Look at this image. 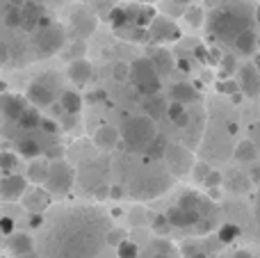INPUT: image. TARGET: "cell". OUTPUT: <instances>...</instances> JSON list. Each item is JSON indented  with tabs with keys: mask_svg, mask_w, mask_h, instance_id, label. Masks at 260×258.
I'll return each instance as SVG.
<instances>
[{
	"mask_svg": "<svg viewBox=\"0 0 260 258\" xmlns=\"http://www.w3.org/2000/svg\"><path fill=\"white\" fill-rule=\"evenodd\" d=\"M208 27H210L212 37H217V39L235 41L238 35H242L244 30H251V21L244 12H238L233 7H219L210 14Z\"/></svg>",
	"mask_w": 260,
	"mask_h": 258,
	"instance_id": "1",
	"label": "cell"
},
{
	"mask_svg": "<svg viewBox=\"0 0 260 258\" xmlns=\"http://www.w3.org/2000/svg\"><path fill=\"white\" fill-rule=\"evenodd\" d=\"M121 140L130 151H146L151 142L157 137L155 119L148 114H135V117L123 119L121 123Z\"/></svg>",
	"mask_w": 260,
	"mask_h": 258,
	"instance_id": "2",
	"label": "cell"
},
{
	"mask_svg": "<svg viewBox=\"0 0 260 258\" xmlns=\"http://www.w3.org/2000/svg\"><path fill=\"white\" fill-rule=\"evenodd\" d=\"M96 251H99V236L73 227L64 236L59 254H62V258H91Z\"/></svg>",
	"mask_w": 260,
	"mask_h": 258,
	"instance_id": "3",
	"label": "cell"
},
{
	"mask_svg": "<svg viewBox=\"0 0 260 258\" xmlns=\"http://www.w3.org/2000/svg\"><path fill=\"white\" fill-rule=\"evenodd\" d=\"M130 80L135 89L144 96H153L160 91V71L155 69L151 57H139L130 64Z\"/></svg>",
	"mask_w": 260,
	"mask_h": 258,
	"instance_id": "4",
	"label": "cell"
},
{
	"mask_svg": "<svg viewBox=\"0 0 260 258\" xmlns=\"http://www.w3.org/2000/svg\"><path fill=\"white\" fill-rule=\"evenodd\" d=\"M67 44V30H64L59 23H46V25L37 27L35 30V53L39 57H50V55H57L59 50Z\"/></svg>",
	"mask_w": 260,
	"mask_h": 258,
	"instance_id": "5",
	"label": "cell"
},
{
	"mask_svg": "<svg viewBox=\"0 0 260 258\" xmlns=\"http://www.w3.org/2000/svg\"><path fill=\"white\" fill-rule=\"evenodd\" d=\"M44 185L50 195H67L73 185V169L64 160H55L53 165H48V178H46Z\"/></svg>",
	"mask_w": 260,
	"mask_h": 258,
	"instance_id": "6",
	"label": "cell"
},
{
	"mask_svg": "<svg viewBox=\"0 0 260 258\" xmlns=\"http://www.w3.org/2000/svg\"><path fill=\"white\" fill-rule=\"evenodd\" d=\"M25 101L32 103L35 108H50V105L57 101L55 85H48L46 80L30 82V85H27V91H25Z\"/></svg>",
	"mask_w": 260,
	"mask_h": 258,
	"instance_id": "7",
	"label": "cell"
},
{
	"mask_svg": "<svg viewBox=\"0 0 260 258\" xmlns=\"http://www.w3.org/2000/svg\"><path fill=\"white\" fill-rule=\"evenodd\" d=\"M27 178L18 176V174H7L0 178V199L3 201H16L25 195Z\"/></svg>",
	"mask_w": 260,
	"mask_h": 258,
	"instance_id": "8",
	"label": "cell"
},
{
	"mask_svg": "<svg viewBox=\"0 0 260 258\" xmlns=\"http://www.w3.org/2000/svg\"><path fill=\"white\" fill-rule=\"evenodd\" d=\"M203 215L194 208H187V206H174V208L167 213V219L174 229H189V227H197V222L201 219Z\"/></svg>",
	"mask_w": 260,
	"mask_h": 258,
	"instance_id": "9",
	"label": "cell"
},
{
	"mask_svg": "<svg viewBox=\"0 0 260 258\" xmlns=\"http://www.w3.org/2000/svg\"><path fill=\"white\" fill-rule=\"evenodd\" d=\"M91 73H94V67H91V62L89 59H85V57L71 59L69 67H67V78L78 87L87 85V82L91 80Z\"/></svg>",
	"mask_w": 260,
	"mask_h": 258,
	"instance_id": "10",
	"label": "cell"
},
{
	"mask_svg": "<svg viewBox=\"0 0 260 258\" xmlns=\"http://www.w3.org/2000/svg\"><path fill=\"white\" fill-rule=\"evenodd\" d=\"M165 155L171 165V172L178 174V176H183V174H187L189 169H192V155H189V151L183 149V146H167Z\"/></svg>",
	"mask_w": 260,
	"mask_h": 258,
	"instance_id": "11",
	"label": "cell"
},
{
	"mask_svg": "<svg viewBox=\"0 0 260 258\" xmlns=\"http://www.w3.org/2000/svg\"><path fill=\"white\" fill-rule=\"evenodd\" d=\"M119 142H121V131L110 126V123L101 126L94 135V144H96V149H101V151H114Z\"/></svg>",
	"mask_w": 260,
	"mask_h": 258,
	"instance_id": "12",
	"label": "cell"
},
{
	"mask_svg": "<svg viewBox=\"0 0 260 258\" xmlns=\"http://www.w3.org/2000/svg\"><path fill=\"white\" fill-rule=\"evenodd\" d=\"M25 110H27V105L23 99H18V96H14V94H0V112H3L9 121H18Z\"/></svg>",
	"mask_w": 260,
	"mask_h": 258,
	"instance_id": "13",
	"label": "cell"
},
{
	"mask_svg": "<svg viewBox=\"0 0 260 258\" xmlns=\"http://www.w3.org/2000/svg\"><path fill=\"white\" fill-rule=\"evenodd\" d=\"M240 89L247 96H258L260 94V73L253 64L240 69Z\"/></svg>",
	"mask_w": 260,
	"mask_h": 258,
	"instance_id": "14",
	"label": "cell"
},
{
	"mask_svg": "<svg viewBox=\"0 0 260 258\" xmlns=\"http://www.w3.org/2000/svg\"><path fill=\"white\" fill-rule=\"evenodd\" d=\"M44 18V7L39 3H25L23 5V23H21V30L25 32H35L37 27L41 25Z\"/></svg>",
	"mask_w": 260,
	"mask_h": 258,
	"instance_id": "15",
	"label": "cell"
},
{
	"mask_svg": "<svg viewBox=\"0 0 260 258\" xmlns=\"http://www.w3.org/2000/svg\"><path fill=\"white\" fill-rule=\"evenodd\" d=\"M9 251L14 256H27L35 251V240H32L27 233H12L9 236Z\"/></svg>",
	"mask_w": 260,
	"mask_h": 258,
	"instance_id": "16",
	"label": "cell"
},
{
	"mask_svg": "<svg viewBox=\"0 0 260 258\" xmlns=\"http://www.w3.org/2000/svg\"><path fill=\"white\" fill-rule=\"evenodd\" d=\"M178 35L176 25L167 18H153L151 23V39H157V41H165V39H171V37Z\"/></svg>",
	"mask_w": 260,
	"mask_h": 258,
	"instance_id": "17",
	"label": "cell"
},
{
	"mask_svg": "<svg viewBox=\"0 0 260 258\" xmlns=\"http://www.w3.org/2000/svg\"><path fill=\"white\" fill-rule=\"evenodd\" d=\"M48 204H50V197H48V192L46 190H41V187H37L32 195H27L25 197V208L30 210V213H41V210H46L48 208Z\"/></svg>",
	"mask_w": 260,
	"mask_h": 258,
	"instance_id": "18",
	"label": "cell"
},
{
	"mask_svg": "<svg viewBox=\"0 0 260 258\" xmlns=\"http://www.w3.org/2000/svg\"><path fill=\"white\" fill-rule=\"evenodd\" d=\"M171 101H176V103H194L197 101V89H194L189 82H176L174 87H171Z\"/></svg>",
	"mask_w": 260,
	"mask_h": 258,
	"instance_id": "19",
	"label": "cell"
},
{
	"mask_svg": "<svg viewBox=\"0 0 260 258\" xmlns=\"http://www.w3.org/2000/svg\"><path fill=\"white\" fill-rule=\"evenodd\" d=\"M256 44H258V39L251 30H244L242 35H238V39L233 41V46L238 48V53H242V55H251L253 50H256Z\"/></svg>",
	"mask_w": 260,
	"mask_h": 258,
	"instance_id": "20",
	"label": "cell"
},
{
	"mask_svg": "<svg viewBox=\"0 0 260 258\" xmlns=\"http://www.w3.org/2000/svg\"><path fill=\"white\" fill-rule=\"evenodd\" d=\"M59 105H62L64 112L69 114H78L82 110V99L78 91H64L62 96H59Z\"/></svg>",
	"mask_w": 260,
	"mask_h": 258,
	"instance_id": "21",
	"label": "cell"
},
{
	"mask_svg": "<svg viewBox=\"0 0 260 258\" xmlns=\"http://www.w3.org/2000/svg\"><path fill=\"white\" fill-rule=\"evenodd\" d=\"M46 178H48V165L35 158V163L27 167V181H32L35 185H44Z\"/></svg>",
	"mask_w": 260,
	"mask_h": 258,
	"instance_id": "22",
	"label": "cell"
},
{
	"mask_svg": "<svg viewBox=\"0 0 260 258\" xmlns=\"http://www.w3.org/2000/svg\"><path fill=\"white\" fill-rule=\"evenodd\" d=\"M256 155H258V146L253 142H240L238 149H235V158L240 163H251V160H256Z\"/></svg>",
	"mask_w": 260,
	"mask_h": 258,
	"instance_id": "23",
	"label": "cell"
},
{
	"mask_svg": "<svg viewBox=\"0 0 260 258\" xmlns=\"http://www.w3.org/2000/svg\"><path fill=\"white\" fill-rule=\"evenodd\" d=\"M16 149H18V153L23 155V158H39L41 155V146H39V142L37 140H21L16 144Z\"/></svg>",
	"mask_w": 260,
	"mask_h": 258,
	"instance_id": "24",
	"label": "cell"
},
{
	"mask_svg": "<svg viewBox=\"0 0 260 258\" xmlns=\"http://www.w3.org/2000/svg\"><path fill=\"white\" fill-rule=\"evenodd\" d=\"M167 114H169V119L176 123V126H185L187 123V119H189V114L185 112V105L183 103H171L169 108H167Z\"/></svg>",
	"mask_w": 260,
	"mask_h": 258,
	"instance_id": "25",
	"label": "cell"
},
{
	"mask_svg": "<svg viewBox=\"0 0 260 258\" xmlns=\"http://www.w3.org/2000/svg\"><path fill=\"white\" fill-rule=\"evenodd\" d=\"M18 123H21L23 128H39L41 126V114H39V108H27L25 112L21 114V119H18Z\"/></svg>",
	"mask_w": 260,
	"mask_h": 258,
	"instance_id": "26",
	"label": "cell"
},
{
	"mask_svg": "<svg viewBox=\"0 0 260 258\" xmlns=\"http://www.w3.org/2000/svg\"><path fill=\"white\" fill-rule=\"evenodd\" d=\"M153 64H155V69L160 71V76H165V73L171 71V67H174V62H171V55L167 53V50H157V53H153Z\"/></svg>",
	"mask_w": 260,
	"mask_h": 258,
	"instance_id": "27",
	"label": "cell"
},
{
	"mask_svg": "<svg viewBox=\"0 0 260 258\" xmlns=\"http://www.w3.org/2000/svg\"><path fill=\"white\" fill-rule=\"evenodd\" d=\"M240 227L238 224H233V222H226L224 227L219 229V240L224 242V245H231V242H235L240 238Z\"/></svg>",
	"mask_w": 260,
	"mask_h": 258,
	"instance_id": "28",
	"label": "cell"
},
{
	"mask_svg": "<svg viewBox=\"0 0 260 258\" xmlns=\"http://www.w3.org/2000/svg\"><path fill=\"white\" fill-rule=\"evenodd\" d=\"M5 23H7V27H21V23H23V5H12V7L7 9V14H5Z\"/></svg>",
	"mask_w": 260,
	"mask_h": 258,
	"instance_id": "29",
	"label": "cell"
},
{
	"mask_svg": "<svg viewBox=\"0 0 260 258\" xmlns=\"http://www.w3.org/2000/svg\"><path fill=\"white\" fill-rule=\"evenodd\" d=\"M144 112H146L148 117H153V119L162 114V101L157 99V94L146 96V101H144Z\"/></svg>",
	"mask_w": 260,
	"mask_h": 258,
	"instance_id": "30",
	"label": "cell"
},
{
	"mask_svg": "<svg viewBox=\"0 0 260 258\" xmlns=\"http://www.w3.org/2000/svg\"><path fill=\"white\" fill-rule=\"evenodd\" d=\"M117 254L119 258H137L139 256V247L133 240H121L117 245Z\"/></svg>",
	"mask_w": 260,
	"mask_h": 258,
	"instance_id": "31",
	"label": "cell"
},
{
	"mask_svg": "<svg viewBox=\"0 0 260 258\" xmlns=\"http://www.w3.org/2000/svg\"><path fill=\"white\" fill-rule=\"evenodd\" d=\"M110 21H112V25H114V27L126 25V21H128V12H126V9H112V12H110Z\"/></svg>",
	"mask_w": 260,
	"mask_h": 258,
	"instance_id": "32",
	"label": "cell"
},
{
	"mask_svg": "<svg viewBox=\"0 0 260 258\" xmlns=\"http://www.w3.org/2000/svg\"><path fill=\"white\" fill-rule=\"evenodd\" d=\"M14 167H16V155L7 153V151L0 153V169H3V172H12Z\"/></svg>",
	"mask_w": 260,
	"mask_h": 258,
	"instance_id": "33",
	"label": "cell"
},
{
	"mask_svg": "<svg viewBox=\"0 0 260 258\" xmlns=\"http://www.w3.org/2000/svg\"><path fill=\"white\" fill-rule=\"evenodd\" d=\"M169 229H171V224H169V219H167V215H160V217H155V222H153V231H155L157 236H165Z\"/></svg>",
	"mask_w": 260,
	"mask_h": 258,
	"instance_id": "34",
	"label": "cell"
},
{
	"mask_svg": "<svg viewBox=\"0 0 260 258\" xmlns=\"http://www.w3.org/2000/svg\"><path fill=\"white\" fill-rule=\"evenodd\" d=\"M16 231V222L12 217H0V233L3 236H12Z\"/></svg>",
	"mask_w": 260,
	"mask_h": 258,
	"instance_id": "35",
	"label": "cell"
},
{
	"mask_svg": "<svg viewBox=\"0 0 260 258\" xmlns=\"http://www.w3.org/2000/svg\"><path fill=\"white\" fill-rule=\"evenodd\" d=\"M151 258H176V256L171 254V247L169 245H160V242H157V249L153 251Z\"/></svg>",
	"mask_w": 260,
	"mask_h": 258,
	"instance_id": "36",
	"label": "cell"
},
{
	"mask_svg": "<svg viewBox=\"0 0 260 258\" xmlns=\"http://www.w3.org/2000/svg\"><path fill=\"white\" fill-rule=\"evenodd\" d=\"M114 78H117V80H128L130 67H126V64H117V67H114Z\"/></svg>",
	"mask_w": 260,
	"mask_h": 258,
	"instance_id": "37",
	"label": "cell"
},
{
	"mask_svg": "<svg viewBox=\"0 0 260 258\" xmlns=\"http://www.w3.org/2000/svg\"><path fill=\"white\" fill-rule=\"evenodd\" d=\"M185 258H210L206 251L197 249V247H185Z\"/></svg>",
	"mask_w": 260,
	"mask_h": 258,
	"instance_id": "38",
	"label": "cell"
},
{
	"mask_svg": "<svg viewBox=\"0 0 260 258\" xmlns=\"http://www.w3.org/2000/svg\"><path fill=\"white\" fill-rule=\"evenodd\" d=\"M7 59H9V46L0 39V67H5V64H7Z\"/></svg>",
	"mask_w": 260,
	"mask_h": 258,
	"instance_id": "39",
	"label": "cell"
},
{
	"mask_svg": "<svg viewBox=\"0 0 260 258\" xmlns=\"http://www.w3.org/2000/svg\"><path fill=\"white\" fill-rule=\"evenodd\" d=\"M187 18H192V25H201V18H203V14H201V9H192V12H187Z\"/></svg>",
	"mask_w": 260,
	"mask_h": 258,
	"instance_id": "40",
	"label": "cell"
},
{
	"mask_svg": "<svg viewBox=\"0 0 260 258\" xmlns=\"http://www.w3.org/2000/svg\"><path fill=\"white\" fill-rule=\"evenodd\" d=\"M41 222H44L41 213H32V217H30V227H32V229H39V227H41Z\"/></svg>",
	"mask_w": 260,
	"mask_h": 258,
	"instance_id": "41",
	"label": "cell"
},
{
	"mask_svg": "<svg viewBox=\"0 0 260 258\" xmlns=\"http://www.w3.org/2000/svg\"><path fill=\"white\" fill-rule=\"evenodd\" d=\"M108 195H110V187L108 185H101L99 190H96V199H105Z\"/></svg>",
	"mask_w": 260,
	"mask_h": 258,
	"instance_id": "42",
	"label": "cell"
},
{
	"mask_svg": "<svg viewBox=\"0 0 260 258\" xmlns=\"http://www.w3.org/2000/svg\"><path fill=\"white\" fill-rule=\"evenodd\" d=\"M233 258H256V256H253L251 251H244V249H242V251H235Z\"/></svg>",
	"mask_w": 260,
	"mask_h": 258,
	"instance_id": "43",
	"label": "cell"
},
{
	"mask_svg": "<svg viewBox=\"0 0 260 258\" xmlns=\"http://www.w3.org/2000/svg\"><path fill=\"white\" fill-rule=\"evenodd\" d=\"M253 67L258 69V73H260V53L256 55V57H253Z\"/></svg>",
	"mask_w": 260,
	"mask_h": 258,
	"instance_id": "44",
	"label": "cell"
},
{
	"mask_svg": "<svg viewBox=\"0 0 260 258\" xmlns=\"http://www.w3.org/2000/svg\"><path fill=\"white\" fill-rule=\"evenodd\" d=\"M256 23L260 25V3H258V7H256Z\"/></svg>",
	"mask_w": 260,
	"mask_h": 258,
	"instance_id": "45",
	"label": "cell"
},
{
	"mask_svg": "<svg viewBox=\"0 0 260 258\" xmlns=\"http://www.w3.org/2000/svg\"><path fill=\"white\" fill-rule=\"evenodd\" d=\"M256 219H258V224H260V201H258V206H256Z\"/></svg>",
	"mask_w": 260,
	"mask_h": 258,
	"instance_id": "46",
	"label": "cell"
},
{
	"mask_svg": "<svg viewBox=\"0 0 260 258\" xmlns=\"http://www.w3.org/2000/svg\"><path fill=\"white\" fill-rule=\"evenodd\" d=\"M174 3H178V5H189V0H174Z\"/></svg>",
	"mask_w": 260,
	"mask_h": 258,
	"instance_id": "47",
	"label": "cell"
},
{
	"mask_svg": "<svg viewBox=\"0 0 260 258\" xmlns=\"http://www.w3.org/2000/svg\"><path fill=\"white\" fill-rule=\"evenodd\" d=\"M139 3H157V0H139Z\"/></svg>",
	"mask_w": 260,
	"mask_h": 258,
	"instance_id": "48",
	"label": "cell"
},
{
	"mask_svg": "<svg viewBox=\"0 0 260 258\" xmlns=\"http://www.w3.org/2000/svg\"><path fill=\"white\" fill-rule=\"evenodd\" d=\"M0 174H3V169H0Z\"/></svg>",
	"mask_w": 260,
	"mask_h": 258,
	"instance_id": "49",
	"label": "cell"
}]
</instances>
